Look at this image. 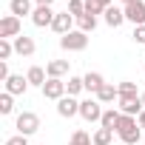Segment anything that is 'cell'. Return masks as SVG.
Wrapping results in <instances>:
<instances>
[{"label": "cell", "mask_w": 145, "mask_h": 145, "mask_svg": "<svg viewBox=\"0 0 145 145\" xmlns=\"http://www.w3.org/2000/svg\"><path fill=\"white\" fill-rule=\"evenodd\" d=\"M68 14L74 20H80L86 14V0H68Z\"/></svg>", "instance_id": "obj_23"}, {"label": "cell", "mask_w": 145, "mask_h": 145, "mask_svg": "<svg viewBox=\"0 0 145 145\" xmlns=\"http://www.w3.org/2000/svg\"><path fill=\"white\" fill-rule=\"evenodd\" d=\"M9 12L14 17H26V14H34L31 12V0H9Z\"/></svg>", "instance_id": "obj_18"}, {"label": "cell", "mask_w": 145, "mask_h": 145, "mask_svg": "<svg viewBox=\"0 0 145 145\" xmlns=\"http://www.w3.org/2000/svg\"><path fill=\"white\" fill-rule=\"evenodd\" d=\"M23 31H20V17H14V14H6L3 20H0V40H14V37H20Z\"/></svg>", "instance_id": "obj_6"}, {"label": "cell", "mask_w": 145, "mask_h": 145, "mask_svg": "<svg viewBox=\"0 0 145 145\" xmlns=\"http://www.w3.org/2000/svg\"><path fill=\"white\" fill-rule=\"evenodd\" d=\"M94 3H97V6H103V9H108V6H111V0H94Z\"/></svg>", "instance_id": "obj_32"}, {"label": "cell", "mask_w": 145, "mask_h": 145, "mask_svg": "<svg viewBox=\"0 0 145 145\" xmlns=\"http://www.w3.org/2000/svg\"><path fill=\"white\" fill-rule=\"evenodd\" d=\"M68 91H65V83L63 80H57V77H48L46 80V86H43V97L46 100H63Z\"/></svg>", "instance_id": "obj_7"}, {"label": "cell", "mask_w": 145, "mask_h": 145, "mask_svg": "<svg viewBox=\"0 0 145 145\" xmlns=\"http://www.w3.org/2000/svg\"><path fill=\"white\" fill-rule=\"evenodd\" d=\"M77 26H80V31H86V34H88V31H94V29H97V17H94V14H83V17L77 20Z\"/></svg>", "instance_id": "obj_24"}, {"label": "cell", "mask_w": 145, "mask_h": 145, "mask_svg": "<svg viewBox=\"0 0 145 145\" xmlns=\"http://www.w3.org/2000/svg\"><path fill=\"white\" fill-rule=\"evenodd\" d=\"M122 3H125V6H128V3H134V0H122Z\"/></svg>", "instance_id": "obj_36"}, {"label": "cell", "mask_w": 145, "mask_h": 145, "mask_svg": "<svg viewBox=\"0 0 145 145\" xmlns=\"http://www.w3.org/2000/svg\"><path fill=\"white\" fill-rule=\"evenodd\" d=\"M83 83H86V91H91V94H97V91L105 86V80H103L100 71H88V74L83 77Z\"/></svg>", "instance_id": "obj_16"}, {"label": "cell", "mask_w": 145, "mask_h": 145, "mask_svg": "<svg viewBox=\"0 0 145 145\" xmlns=\"http://www.w3.org/2000/svg\"><path fill=\"white\" fill-rule=\"evenodd\" d=\"M117 134H120V139H122L125 145H137V142H139V137H142V128H139L137 117L122 114V120H120V125H117Z\"/></svg>", "instance_id": "obj_1"}, {"label": "cell", "mask_w": 145, "mask_h": 145, "mask_svg": "<svg viewBox=\"0 0 145 145\" xmlns=\"http://www.w3.org/2000/svg\"><path fill=\"white\" fill-rule=\"evenodd\" d=\"M57 114L60 117H65V120H71V117H77L80 114V100H74V97H63V100H57Z\"/></svg>", "instance_id": "obj_9"}, {"label": "cell", "mask_w": 145, "mask_h": 145, "mask_svg": "<svg viewBox=\"0 0 145 145\" xmlns=\"http://www.w3.org/2000/svg\"><path fill=\"white\" fill-rule=\"evenodd\" d=\"M125 20H131L134 26H145V3L142 0H134V3L125 6Z\"/></svg>", "instance_id": "obj_10"}, {"label": "cell", "mask_w": 145, "mask_h": 145, "mask_svg": "<svg viewBox=\"0 0 145 145\" xmlns=\"http://www.w3.org/2000/svg\"><path fill=\"white\" fill-rule=\"evenodd\" d=\"M34 3H37V6H51L54 0H34Z\"/></svg>", "instance_id": "obj_34"}, {"label": "cell", "mask_w": 145, "mask_h": 145, "mask_svg": "<svg viewBox=\"0 0 145 145\" xmlns=\"http://www.w3.org/2000/svg\"><path fill=\"white\" fill-rule=\"evenodd\" d=\"M51 29H54L60 37H63V34H68V31H74V17H71L68 12H57V17H54Z\"/></svg>", "instance_id": "obj_11"}, {"label": "cell", "mask_w": 145, "mask_h": 145, "mask_svg": "<svg viewBox=\"0 0 145 145\" xmlns=\"http://www.w3.org/2000/svg\"><path fill=\"white\" fill-rule=\"evenodd\" d=\"M46 74L63 80V74H68V60H51V63L46 65Z\"/></svg>", "instance_id": "obj_17"}, {"label": "cell", "mask_w": 145, "mask_h": 145, "mask_svg": "<svg viewBox=\"0 0 145 145\" xmlns=\"http://www.w3.org/2000/svg\"><path fill=\"white\" fill-rule=\"evenodd\" d=\"M139 97H142V105H145V91H142V94H139Z\"/></svg>", "instance_id": "obj_35"}, {"label": "cell", "mask_w": 145, "mask_h": 145, "mask_svg": "<svg viewBox=\"0 0 145 145\" xmlns=\"http://www.w3.org/2000/svg\"><path fill=\"white\" fill-rule=\"evenodd\" d=\"M120 120H122V111H120V108H108V111H103V120H100V128H108V131H117Z\"/></svg>", "instance_id": "obj_14"}, {"label": "cell", "mask_w": 145, "mask_h": 145, "mask_svg": "<svg viewBox=\"0 0 145 145\" xmlns=\"http://www.w3.org/2000/svg\"><path fill=\"white\" fill-rule=\"evenodd\" d=\"M60 46H63L65 51H86V46H88V34L80 31V29H74V31H68V34L60 37Z\"/></svg>", "instance_id": "obj_3"}, {"label": "cell", "mask_w": 145, "mask_h": 145, "mask_svg": "<svg viewBox=\"0 0 145 145\" xmlns=\"http://www.w3.org/2000/svg\"><path fill=\"white\" fill-rule=\"evenodd\" d=\"M17 134H23V137H31V134H37L40 131V117L34 114V111H23V114H17Z\"/></svg>", "instance_id": "obj_4"}, {"label": "cell", "mask_w": 145, "mask_h": 145, "mask_svg": "<svg viewBox=\"0 0 145 145\" xmlns=\"http://www.w3.org/2000/svg\"><path fill=\"white\" fill-rule=\"evenodd\" d=\"M117 91H120V94H137V83H131V80H122V83L117 86Z\"/></svg>", "instance_id": "obj_28"}, {"label": "cell", "mask_w": 145, "mask_h": 145, "mask_svg": "<svg viewBox=\"0 0 145 145\" xmlns=\"http://www.w3.org/2000/svg\"><path fill=\"white\" fill-rule=\"evenodd\" d=\"M134 43L145 46V26H134Z\"/></svg>", "instance_id": "obj_30"}, {"label": "cell", "mask_w": 145, "mask_h": 145, "mask_svg": "<svg viewBox=\"0 0 145 145\" xmlns=\"http://www.w3.org/2000/svg\"><path fill=\"white\" fill-rule=\"evenodd\" d=\"M117 108H120L122 114H128V117H139V114L145 111V105H142V97H139V94H120Z\"/></svg>", "instance_id": "obj_2"}, {"label": "cell", "mask_w": 145, "mask_h": 145, "mask_svg": "<svg viewBox=\"0 0 145 145\" xmlns=\"http://www.w3.org/2000/svg\"><path fill=\"white\" fill-rule=\"evenodd\" d=\"M68 145H94V139L86 134V131H74V134H71V142Z\"/></svg>", "instance_id": "obj_26"}, {"label": "cell", "mask_w": 145, "mask_h": 145, "mask_svg": "<svg viewBox=\"0 0 145 145\" xmlns=\"http://www.w3.org/2000/svg\"><path fill=\"white\" fill-rule=\"evenodd\" d=\"M54 17H57V12H54L51 6H37L34 14H31V23H34L37 29H46V26L54 23Z\"/></svg>", "instance_id": "obj_8"}, {"label": "cell", "mask_w": 145, "mask_h": 145, "mask_svg": "<svg viewBox=\"0 0 145 145\" xmlns=\"http://www.w3.org/2000/svg\"><path fill=\"white\" fill-rule=\"evenodd\" d=\"M97 100H100V103H114V100H120V91H117V86L105 83V86L97 91Z\"/></svg>", "instance_id": "obj_20"}, {"label": "cell", "mask_w": 145, "mask_h": 145, "mask_svg": "<svg viewBox=\"0 0 145 145\" xmlns=\"http://www.w3.org/2000/svg\"><path fill=\"white\" fill-rule=\"evenodd\" d=\"M80 117H83L86 122H100V120H103V103H100L97 97H94V100H91V97L83 100V103H80Z\"/></svg>", "instance_id": "obj_5"}, {"label": "cell", "mask_w": 145, "mask_h": 145, "mask_svg": "<svg viewBox=\"0 0 145 145\" xmlns=\"http://www.w3.org/2000/svg\"><path fill=\"white\" fill-rule=\"evenodd\" d=\"M3 145H29V137H23V134H17V137H9Z\"/></svg>", "instance_id": "obj_31"}, {"label": "cell", "mask_w": 145, "mask_h": 145, "mask_svg": "<svg viewBox=\"0 0 145 145\" xmlns=\"http://www.w3.org/2000/svg\"><path fill=\"white\" fill-rule=\"evenodd\" d=\"M86 14H94V17H97V14H105V9L97 6L94 0H86Z\"/></svg>", "instance_id": "obj_29"}, {"label": "cell", "mask_w": 145, "mask_h": 145, "mask_svg": "<svg viewBox=\"0 0 145 145\" xmlns=\"http://www.w3.org/2000/svg\"><path fill=\"white\" fill-rule=\"evenodd\" d=\"M12 54H14V43L12 40H0V63H6Z\"/></svg>", "instance_id": "obj_27"}, {"label": "cell", "mask_w": 145, "mask_h": 145, "mask_svg": "<svg viewBox=\"0 0 145 145\" xmlns=\"http://www.w3.org/2000/svg\"><path fill=\"white\" fill-rule=\"evenodd\" d=\"M105 23H108L111 29H120V26L125 23V9H117V6H108V9H105Z\"/></svg>", "instance_id": "obj_15"}, {"label": "cell", "mask_w": 145, "mask_h": 145, "mask_svg": "<svg viewBox=\"0 0 145 145\" xmlns=\"http://www.w3.org/2000/svg\"><path fill=\"white\" fill-rule=\"evenodd\" d=\"M6 91H9L12 97H17V94H26V91H29V80H26L23 74H12V77L6 80Z\"/></svg>", "instance_id": "obj_13"}, {"label": "cell", "mask_w": 145, "mask_h": 145, "mask_svg": "<svg viewBox=\"0 0 145 145\" xmlns=\"http://www.w3.org/2000/svg\"><path fill=\"white\" fill-rule=\"evenodd\" d=\"M12 43H14V54H20V57H31V54L37 51V46H34V40H31V37H26V34H20V37H14Z\"/></svg>", "instance_id": "obj_12"}, {"label": "cell", "mask_w": 145, "mask_h": 145, "mask_svg": "<svg viewBox=\"0 0 145 145\" xmlns=\"http://www.w3.org/2000/svg\"><path fill=\"white\" fill-rule=\"evenodd\" d=\"M137 122H139V128H145V111H142V114L137 117Z\"/></svg>", "instance_id": "obj_33"}, {"label": "cell", "mask_w": 145, "mask_h": 145, "mask_svg": "<svg viewBox=\"0 0 145 145\" xmlns=\"http://www.w3.org/2000/svg\"><path fill=\"white\" fill-rule=\"evenodd\" d=\"M117 145H125V142H117Z\"/></svg>", "instance_id": "obj_37"}, {"label": "cell", "mask_w": 145, "mask_h": 145, "mask_svg": "<svg viewBox=\"0 0 145 145\" xmlns=\"http://www.w3.org/2000/svg\"><path fill=\"white\" fill-rule=\"evenodd\" d=\"M12 111H14V100L9 91H3L0 94V114H12Z\"/></svg>", "instance_id": "obj_25"}, {"label": "cell", "mask_w": 145, "mask_h": 145, "mask_svg": "<svg viewBox=\"0 0 145 145\" xmlns=\"http://www.w3.org/2000/svg\"><path fill=\"white\" fill-rule=\"evenodd\" d=\"M26 80H29V86H46V80H48V74H46V68H40V65H31L29 68V74H26Z\"/></svg>", "instance_id": "obj_19"}, {"label": "cell", "mask_w": 145, "mask_h": 145, "mask_svg": "<svg viewBox=\"0 0 145 145\" xmlns=\"http://www.w3.org/2000/svg\"><path fill=\"white\" fill-rule=\"evenodd\" d=\"M65 91H68V97H77L80 91H86V83H83V77H68V83H65Z\"/></svg>", "instance_id": "obj_22"}, {"label": "cell", "mask_w": 145, "mask_h": 145, "mask_svg": "<svg viewBox=\"0 0 145 145\" xmlns=\"http://www.w3.org/2000/svg\"><path fill=\"white\" fill-rule=\"evenodd\" d=\"M91 139H94V145H114V131H108V128H97Z\"/></svg>", "instance_id": "obj_21"}]
</instances>
